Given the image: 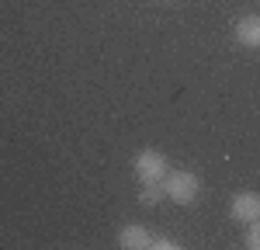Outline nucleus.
<instances>
[{
    "instance_id": "1",
    "label": "nucleus",
    "mask_w": 260,
    "mask_h": 250,
    "mask_svg": "<svg viewBox=\"0 0 260 250\" xmlns=\"http://www.w3.org/2000/svg\"><path fill=\"white\" fill-rule=\"evenodd\" d=\"M163 195L174 202V205H194L201 195V177L191 170H167L163 177Z\"/></svg>"
},
{
    "instance_id": "2",
    "label": "nucleus",
    "mask_w": 260,
    "mask_h": 250,
    "mask_svg": "<svg viewBox=\"0 0 260 250\" xmlns=\"http://www.w3.org/2000/svg\"><path fill=\"white\" fill-rule=\"evenodd\" d=\"M132 170H136L139 184H160L170 167H167V157L160 149H139L136 160H132Z\"/></svg>"
},
{
    "instance_id": "3",
    "label": "nucleus",
    "mask_w": 260,
    "mask_h": 250,
    "mask_svg": "<svg viewBox=\"0 0 260 250\" xmlns=\"http://www.w3.org/2000/svg\"><path fill=\"white\" fill-rule=\"evenodd\" d=\"M229 219L233 223H253L260 219V195L257 191H240V195H233V202H229Z\"/></svg>"
},
{
    "instance_id": "4",
    "label": "nucleus",
    "mask_w": 260,
    "mask_h": 250,
    "mask_svg": "<svg viewBox=\"0 0 260 250\" xmlns=\"http://www.w3.org/2000/svg\"><path fill=\"white\" fill-rule=\"evenodd\" d=\"M118 247L121 250H149L153 247V229H146L142 223H128L118 229Z\"/></svg>"
},
{
    "instance_id": "5",
    "label": "nucleus",
    "mask_w": 260,
    "mask_h": 250,
    "mask_svg": "<svg viewBox=\"0 0 260 250\" xmlns=\"http://www.w3.org/2000/svg\"><path fill=\"white\" fill-rule=\"evenodd\" d=\"M233 35L243 49H260V14H243L233 28Z\"/></svg>"
},
{
    "instance_id": "6",
    "label": "nucleus",
    "mask_w": 260,
    "mask_h": 250,
    "mask_svg": "<svg viewBox=\"0 0 260 250\" xmlns=\"http://www.w3.org/2000/svg\"><path fill=\"white\" fill-rule=\"evenodd\" d=\"M160 198H167V195H163V181L160 184H142L139 205H160Z\"/></svg>"
},
{
    "instance_id": "7",
    "label": "nucleus",
    "mask_w": 260,
    "mask_h": 250,
    "mask_svg": "<svg viewBox=\"0 0 260 250\" xmlns=\"http://www.w3.org/2000/svg\"><path fill=\"white\" fill-rule=\"evenodd\" d=\"M250 250H260V219H253V223H246V240H243Z\"/></svg>"
},
{
    "instance_id": "8",
    "label": "nucleus",
    "mask_w": 260,
    "mask_h": 250,
    "mask_svg": "<svg viewBox=\"0 0 260 250\" xmlns=\"http://www.w3.org/2000/svg\"><path fill=\"white\" fill-rule=\"evenodd\" d=\"M180 243L177 240H167V236H160V233H153V247L149 250H177Z\"/></svg>"
}]
</instances>
